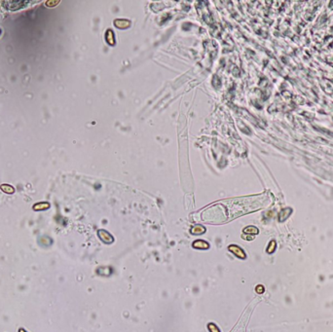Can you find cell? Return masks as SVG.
Wrapping results in <instances>:
<instances>
[{
  "instance_id": "obj_10",
  "label": "cell",
  "mask_w": 333,
  "mask_h": 332,
  "mask_svg": "<svg viewBox=\"0 0 333 332\" xmlns=\"http://www.w3.org/2000/svg\"><path fill=\"white\" fill-rule=\"evenodd\" d=\"M60 1H47L46 2V5L48 7H53V6H56L57 4H59Z\"/></svg>"
},
{
  "instance_id": "obj_6",
  "label": "cell",
  "mask_w": 333,
  "mask_h": 332,
  "mask_svg": "<svg viewBox=\"0 0 333 332\" xmlns=\"http://www.w3.org/2000/svg\"><path fill=\"white\" fill-rule=\"evenodd\" d=\"M0 189L2 192H4L6 194H14L15 193V188L13 186H11L10 184H2L0 186Z\"/></svg>"
},
{
  "instance_id": "obj_9",
  "label": "cell",
  "mask_w": 333,
  "mask_h": 332,
  "mask_svg": "<svg viewBox=\"0 0 333 332\" xmlns=\"http://www.w3.org/2000/svg\"><path fill=\"white\" fill-rule=\"evenodd\" d=\"M275 248H276V243H275L274 240H272V242L270 243V245H269V248H267V251L269 252V253H271V252L274 251Z\"/></svg>"
},
{
  "instance_id": "obj_2",
  "label": "cell",
  "mask_w": 333,
  "mask_h": 332,
  "mask_svg": "<svg viewBox=\"0 0 333 332\" xmlns=\"http://www.w3.org/2000/svg\"><path fill=\"white\" fill-rule=\"evenodd\" d=\"M228 249L232 252V253H234L235 255H236L237 257L241 258V259H244V258H246V253H244V250L240 248V246L233 245L229 246Z\"/></svg>"
},
{
  "instance_id": "obj_11",
  "label": "cell",
  "mask_w": 333,
  "mask_h": 332,
  "mask_svg": "<svg viewBox=\"0 0 333 332\" xmlns=\"http://www.w3.org/2000/svg\"><path fill=\"white\" fill-rule=\"evenodd\" d=\"M0 33H1V30H0Z\"/></svg>"
},
{
  "instance_id": "obj_5",
  "label": "cell",
  "mask_w": 333,
  "mask_h": 332,
  "mask_svg": "<svg viewBox=\"0 0 333 332\" xmlns=\"http://www.w3.org/2000/svg\"><path fill=\"white\" fill-rule=\"evenodd\" d=\"M209 243H207L206 240H195L193 243V248H199V249H206L209 248Z\"/></svg>"
},
{
  "instance_id": "obj_8",
  "label": "cell",
  "mask_w": 333,
  "mask_h": 332,
  "mask_svg": "<svg viewBox=\"0 0 333 332\" xmlns=\"http://www.w3.org/2000/svg\"><path fill=\"white\" fill-rule=\"evenodd\" d=\"M244 232H246V233H249H249H252L253 232V234H257L258 233V230L256 229L255 227H251V226H250V227H247L246 229H244Z\"/></svg>"
},
{
  "instance_id": "obj_4",
  "label": "cell",
  "mask_w": 333,
  "mask_h": 332,
  "mask_svg": "<svg viewBox=\"0 0 333 332\" xmlns=\"http://www.w3.org/2000/svg\"><path fill=\"white\" fill-rule=\"evenodd\" d=\"M50 208V204L46 203V202H41V203H37L33 206V211H45Z\"/></svg>"
},
{
  "instance_id": "obj_3",
  "label": "cell",
  "mask_w": 333,
  "mask_h": 332,
  "mask_svg": "<svg viewBox=\"0 0 333 332\" xmlns=\"http://www.w3.org/2000/svg\"><path fill=\"white\" fill-rule=\"evenodd\" d=\"M99 236L100 238V240H102V242H104L105 243H111L113 242V237L104 230H99Z\"/></svg>"
},
{
  "instance_id": "obj_7",
  "label": "cell",
  "mask_w": 333,
  "mask_h": 332,
  "mask_svg": "<svg viewBox=\"0 0 333 332\" xmlns=\"http://www.w3.org/2000/svg\"><path fill=\"white\" fill-rule=\"evenodd\" d=\"M203 228L204 227L201 226V225H197V226L193 227L191 230H197V231H195V232H192V234H195V235H197V234H203V233H204V231H200V229H203Z\"/></svg>"
},
{
  "instance_id": "obj_1",
  "label": "cell",
  "mask_w": 333,
  "mask_h": 332,
  "mask_svg": "<svg viewBox=\"0 0 333 332\" xmlns=\"http://www.w3.org/2000/svg\"><path fill=\"white\" fill-rule=\"evenodd\" d=\"M29 1H27V0H16V1H4L3 2V4H7V5H4L6 8L9 9V10L11 11H16V10H19V9L23 8L24 5L27 4Z\"/></svg>"
}]
</instances>
